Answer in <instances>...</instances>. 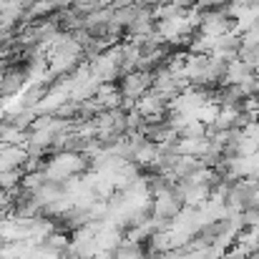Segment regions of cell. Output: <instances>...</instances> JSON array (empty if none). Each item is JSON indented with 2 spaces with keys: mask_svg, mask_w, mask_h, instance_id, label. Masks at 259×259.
<instances>
[{
  "mask_svg": "<svg viewBox=\"0 0 259 259\" xmlns=\"http://www.w3.org/2000/svg\"><path fill=\"white\" fill-rule=\"evenodd\" d=\"M136 111H139L146 121H156V118H161V116L169 111V101L161 98L159 93L149 91V93H144V96L136 101Z\"/></svg>",
  "mask_w": 259,
  "mask_h": 259,
  "instance_id": "7a4b0ae2",
  "label": "cell"
},
{
  "mask_svg": "<svg viewBox=\"0 0 259 259\" xmlns=\"http://www.w3.org/2000/svg\"><path fill=\"white\" fill-rule=\"evenodd\" d=\"M237 61L259 73V46H242L237 53Z\"/></svg>",
  "mask_w": 259,
  "mask_h": 259,
  "instance_id": "3957f363",
  "label": "cell"
},
{
  "mask_svg": "<svg viewBox=\"0 0 259 259\" xmlns=\"http://www.w3.org/2000/svg\"><path fill=\"white\" fill-rule=\"evenodd\" d=\"M149 91H151V73H146V71H128V73H123L121 86H118L121 101H131V103H136Z\"/></svg>",
  "mask_w": 259,
  "mask_h": 259,
  "instance_id": "6da1fadb",
  "label": "cell"
},
{
  "mask_svg": "<svg viewBox=\"0 0 259 259\" xmlns=\"http://www.w3.org/2000/svg\"><path fill=\"white\" fill-rule=\"evenodd\" d=\"M3 71H5V68H0V83H3Z\"/></svg>",
  "mask_w": 259,
  "mask_h": 259,
  "instance_id": "277c9868",
  "label": "cell"
}]
</instances>
